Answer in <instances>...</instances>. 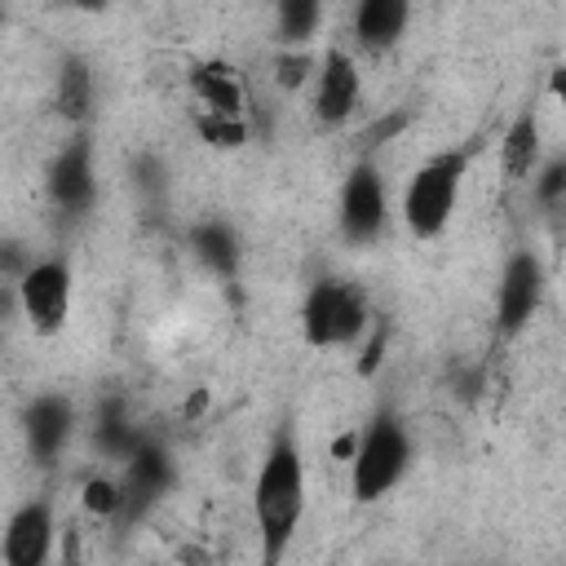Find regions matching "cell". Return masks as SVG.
Returning a JSON list of instances; mask_svg holds the SVG:
<instances>
[{"mask_svg": "<svg viewBox=\"0 0 566 566\" xmlns=\"http://www.w3.org/2000/svg\"><path fill=\"white\" fill-rule=\"evenodd\" d=\"M407 22H411V0H358L354 4V35L367 53L394 49Z\"/></svg>", "mask_w": 566, "mask_h": 566, "instance_id": "cell-15", "label": "cell"}, {"mask_svg": "<svg viewBox=\"0 0 566 566\" xmlns=\"http://www.w3.org/2000/svg\"><path fill=\"white\" fill-rule=\"evenodd\" d=\"M44 190H49L53 208L66 212V217L93 212V203H97V168H93V142H88L84 128H71L66 146L53 155Z\"/></svg>", "mask_w": 566, "mask_h": 566, "instance_id": "cell-8", "label": "cell"}, {"mask_svg": "<svg viewBox=\"0 0 566 566\" xmlns=\"http://www.w3.org/2000/svg\"><path fill=\"white\" fill-rule=\"evenodd\" d=\"M314 71H318V62L310 57V49H283V53L274 57V84L287 88V93L301 88V84H310Z\"/></svg>", "mask_w": 566, "mask_h": 566, "instance_id": "cell-23", "label": "cell"}, {"mask_svg": "<svg viewBox=\"0 0 566 566\" xmlns=\"http://www.w3.org/2000/svg\"><path fill=\"white\" fill-rule=\"evenodd\" d=\"M553 97L566 102V66H553Z\"/></svg>", "mask_w": 566, "mask_h": 566, "instance_id": "cell-28", "label": "cell"}, {"mask_svg": "<svg viewBox=\"0 0 566 566\" xmlns=\"http://www.w3.org/2000/svg\"><path fill=\"white\" fill-rule=\"evenodd\" d=\"M195 128H199V137L208 146H221V150H234V146H243L252 137V128H248L243 115H217V111H199Z\"/></svg>", "mask_w": 566, "mask_h": 566, "instance_id": "cell-21", "label": "cell"}, {"mask_svg": "<svg viewBox=\"0 0 566 566\" xmlns=\"http://www.w3.org/2000/svg\"><path fill=\"white\" fill-rule=\"evenodd\" d=\"M464 172H469L464 150H438L411 172V181L402 190V221L416 239H438L451 226Z\"/></svg>", "mask_w": 566, "mask_h": 566, "instance_id": "cell-4", "label": "cell"}, {"mask_svg": "<svg viewBox=\"0 0 566 566\" xmlns=\"http://www.w3.org/2000/svg\"><path fill=\"white\" fill-rule=\"evenodd\" d=\"M539 119H535V111H517L513 115V124L504 128V137H500V164H504V177L509 181H522V177H531L535 168H539Z\"/></svg>", "mask_w": 566, "mask_h": 566, "instance_id": "cell-17", "label": "cell"}, {"mask_svg": "<svg viewBox=\"0 0 566 566\" xmlns=\"http://www.w3.org/2000/svg\"><path fill=\"white\" fill-rule=\"evenodd\" d=\"M186 248H190V256H195L212 279L234 283L239 270H243V239H239V230H234L230 221H221V217L195 221L190 234H186Z\"/></svg>", "mask_w": 566, "mask_h": 566, "instance_id": "cell-13", "label": "cell"}, {"mask_svg": "<svg viewBox=\"0 0 566 566\" xmlns=\"http://www.w3.org/2000/svg\"><path fill=\"white\" fill-rule=\"evenodd\" d=\"M544 265L531 248H517L504 270H500V283H495V327L500 336H517L526 332V323L535 318L539 301H544Z\"/></svg>", "mask_w": 566, "mask_h": 566, "instance_id": "cell-9", "label": "cell"}, {"mask_svg": "<svg viewBox=\"0 0 566 566\" xmlns=\"http://www.w3.org/2000/svg\"><path fill=\"white\" fill-rule=\"evenodd\" d=\"M75 424H80V416H75L71 398H62V394L31 398L27 411H22V438H27L31 460L35 464H53L66 451V442L75 438Z\"/></svg>", "mask_w": 566, "mask_h": 566, "instance_id": "cell-12", "label": "cell"}, {"mask_svg": "<svg viewBox=\"0 0 566 566\" xmlns=\"http://www.w3.org/2000/svg\"><path fill=\"white\" fill-rule=\"evenodd\" d=\"M80 504H84V513L97 517V522H124V478L93 473V478L80 486Z\"/></svg>", "mask_w": 566, "mask_h": 566, "instance_id": "cell-20", "label": "cell"}, {"mask_svg": "<svg viewBox=\"0 0 566 566\" xmlns=\"http://www.w3.org/2000/svg\"><path fill=\"white\" fill-rule=\"evenodd\" d=\"M411 469V433L398 411H376L349 455V495L358 504L385 500Z\"/></svg>", "mask_w": 566, "mask_h": 566, "instance_id": "cell-2", "label": "cell"}, {"mask_svg": "<svg viewBox=\"0 0 566 566\" xmlns=\"http://www.w3.org/2000/svg\"><path fill=\"white\" fill-rule=\"evenodd\" d=\"M323 27V0H274V40L283 49H305Z\"/></svg>", "mask_w": 566, "mask_h": 566, "instance_id": "cell-18", "label": "cell"}, {"mask_svg": "<svg viewBox=\"0 0 566 566\" xmlns=\"http://www.w3.org/2000/svg\"><path fill=\"white\" fill-rule=\"evenodd\" d=\"M402 128H407V115H394V119L385 115V119H376V128L363 133V146H380V142H389V137H398Z\"/></svg>", "mask_w": 566, "mask_h": 566, "instance_id": "cell-25", "label": "cell"}, {"mask_svg": "<svg viewBox=\"0 0 566 566\" xmlns=\"http://www.w3.org/2000/svg\"><path fill=\"white\" fill-rule=\"evenodd\" d=\"M164 186H168V181H164V164H159L155 155H142V159H137V190H142V195H164Z\"/></svg>", "mask_w": 566, "mask_h": 566, "instance_id": "cell-24", "label": "cell"}, {"mask_svg": "<svg viewBox=\"0 0 566 566\" xmlns=\"http://www.w3.org/2000/svg\"><path fill=\"white\" fill-rule=\"evenodd\" d=\"M371 327L367 292L349 279H314L301 301V336L314 349H354Z\"/></svg>", "mask_w": 566, "mask_h": 566, "instance_id": "cell-3", "label": "cell"}, {"mask_svg": "<svg viewBox=\"0 0 566 566\" xmlns=\"http://www.w3.org/2000/svg\"><path fill=\"white\" fill-rule=\"evenodd\" d=\"M363 102V71L345 49H327L314 71V119L323 128H345Z\"/></svg>", "mask_w": 566, "mask_h": 566, "instance_id": "cell-10", "label": "cell"}, {"mask_svg": "<svg viewBox=\"0 0 566 566\" xmlns=\"http://www.w3.org/2000/svg\"><path fill=\"white\" fill-rule=\"evenodd\" d=\"M380 349H385V327L376 323V332H371V340H367V349H363V363H358V371H363V376H371V371H376Z\"/></svg>", "mask_w": 566, "mask_h": 566, "instance_id": "cell-26", "label": "cell"}, {"mask_svg": "<svg viewBox=\"0 0 566 566\" xmlns=\"http://www.w3.org/2000/svg\"><path fill=\"white\" fill-rule=\"evenodd\" d=\"M177 482V460L164 438L142 433L124 460V522H142Z\"/></svg>", "mask_w": 566, "mask_h": 566, "instance_id": "cell-7", "label": "cell"}, {"mask_svg": "<svg viewBox=\"0 0 566 566\" xmlns=\"http://www.w3.org/2000/svg\"><path fill=\"white\" fill-rule=\"evenodd\" d=\"M252 513L261 531V557L279 562L305 517V455L292 433H279L252 482Z\"/></svg>", "mask_w": 566, "mask_h": 566, "instance_id": "cell-1", "label": "cell"}, {"mask_svg": "<svg viewBox=\"0 0 566 566\" xmlns=\"http://www.w3.org/2000/svg\"><path fill=\"white\" fill-rule=\"evenodd\" d=\"M336 221H340L345 243H354V248H367L385 234L389 199H385V177L371 159L349 164V172L340 181V195H336Z\"/></svg>", "mask_w": 566, "mask_h": 566, "instance_id": "cell-5", "label": "cell"}, {"mask_svg": "<svg viewBox=\"0 0 566 566\" xmlns=\"http://www.w3.org/2000/svg\"><path fill=\"white\" fill-rule=\"evenodd\" d=\"M13 287H18V305H22L27 323H31L40 336H53V332L66 327L75 279H71V265H66L62 256L31 261V270H27Z\"/></svg>", "mask_w": 566, "mask_h": 566, "instance_id": "cell-6", "label": "cell"}, {"mask_svg": "<svg viewBox=\"0 0 566 566\" xmlns=\"http://www.w3.org/2000/svg\"><path fill=\"white\" fill-rule=\"evenodd\" d=\"M62 4H71V9H80V13H102V9H111L115 0H62Z\"/></svg>", "mask_w": 566, "mask_h": 566, "instance_id": "cell-27", "label": "cell"}, {"mask_svg": "<svg viewBox=\"0 0 566 566\" xmlns=\"http://www.w3.org/2000/svg\"><path fill=\"white\" fill-rule=\"evenodd\" d=\"M531 186H535V199H539L544 208L566 203V155L544 159V164L531 172Z\"/></svg>", "mask_w": 566, "mask_h": 566, "instance_id": "cell-22", "label": "cell"}, {"mask_svg": "<svg viewBox=\"0 0 566 566\" xmlns=\"http://www.w3.org/2000/svg\"><path fill=\"white\" fill-rule=\"evenodd\" d=\"M137 438H142V429L124 416V402H119V398L102 402V411H97V420H93V447L106 451L111 460H128V451L137 447Z\"/></svg>", "mask_w": 566, "mask_h": 566, "instance_id": "cell-19", "label": "cell"}, {"mask_svg": "<svg viewBox=\"0 0 566 566\" xmlns=\"http://www.w3.org/2000/svg\"><path fill=\"white\" fill-rule=\"evenodd\" d=\"M190 93H195L199 111L243 115V80H239L234 66L221 62V57H212V62H195V66H190Z\"/></svg>", "mask_w": 566, "mask_h": 566, "instance_id": "cell-16", "label": "cell"}, {"mask_svg": "<svg viewBox=\"0 0 566 566\" xmlns=\"http://www.w3.org/2000/svg\"><path fill=\"white\" fill-rule=\"evenodd\" d=\"M93 102H97V80H93L88 57H80V53L62 57L57 80H53V111H57L71 128H84V124L93 119Z\"/></svg>", "mask_w": 566, "mask_h": 566, "instance_id": "cell-14", "label": "cell"}, {"mask_svg": "<svg viewBox=\"0 0 566 566\" xmlns=\"http://www.w3.org/2000/svg\"><path fill=\"white\" fill-rule=\"evenodd\" d=\"M53 535H57V517H53V504L44 495L18 504L9 513V526L0 539L4 566H44L53 557Z\"/></svg>", "mask_w": 566, "mask_h": 566, "instance_id": "cell-11", "label": "cell"}]
</instances>
